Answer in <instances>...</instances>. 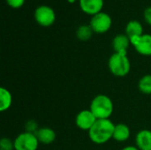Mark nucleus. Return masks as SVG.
I'll return each mask as SVG.
<instances>
[{
    "instance_id": "6",
    "label": "nucleus",
    "mask_w": 151,
    "mask_h": 150,
    "mask_svg": "<svg viewBox=\"0 0 151 150\" xmlns=\"http://www.w3.org/2000/svg\"><path fill=\"white\" fill-rule=\"evenodd\" d=\"M35 21L42 27H50L56 20V13L49 5H40L35 11Z\"/></svg>"
},
{
    "instance_id": "23",
    "label": "nucleus",
    "mask_w": 151,
    "mask_h": 150,
    "mask_svg": "<svg viewBox=\"0 0 151 150\" xmlns=\"http://www.w3.org/2000/svg\"><path fill=\"white\" fill-rule=\"evenodd\" d=\"M67 1H68V2H69L70 4H73V3H75V2H76L77 0H67Z\"/></svg>"
},
{
    "instance_id": "9",
    "label": "nucleus",
    "mask_w": 151,
    "mask_h": 150,
    "mask_svg": "<svg viewBox=\"0 0 151 150\" xmlns=\"http://www.w3.org/2000/svg\"><path fill=\"white\" fill-rule=\"evenodd\" d=\"M79 3L82 11L92 16L101 12L104 7V0H79Z\"/></svg>"
},
{
    "instance_id": "18",
    "label": "nucleus",
    "mask_w": 151,
    "mask_h": 150,
    "mask_svg": "<svg viewBox=\"0 0 151 150\" xmlns=\"http://www.w3.org/2000/svg\"><path fill=\"white\" fill-rule=\"evenodd\" d=\"M0 150H14V142L9 138H2L0 141Z\"/></svg>"
},
{
    "instance_id": "16",
    "label": "nucleus",
    "mask_w": 151,
    "mask_h": 150,
    "mask_svg": "<svg viewBox=\"0 0 151 150\" xmlns=\"http://www.w3.org/2000/svg\"><path fill=\"white\" fill-rule=\"evenodd\" d=\"M94 34L90 25H81L76 30V36L82 42L88 41Z\"/></svg>"
},
{
    "instance_id": "11",
    "label": "nucleus",
    "mask_w": 151,
    "mask_h": 150,
    "mask_svg": "<svg viewBox=\"0 0 151 150\" xmlns=\"http://www.w3.org/2000/svg\"><path fill=\"white\" fill-rule=\"evenodd\" d=\"M135 146L139 150H151V131L142 129L135 136Z\"/></svg>"
},
{
    "instance_id": "20",
    "label": "nucleus",
    "mask_w": 151,
    "mask_h": 150,
    "mask_svg": "<svg viewBox=\"0 0 151 150\" xmlns=\"http://www.w3.org/2000/svg\"><path fill=\"white\" fill-rule=\"evenodd\" d=\"M6 3L10 7L18 9V8H20L23 6L25 0H6Z\"/></svg>"
},
{
    "instance_id": "3",
    "label": "nucleus",
    "mask_w": 151,
    "mask_h": 150,
    "mask_svg": "<svg viewBox=\"0 0 151 150\" xmlns=\"http://www.w3.org/2000/svg\"><path fill=\"white\" fill-rule=\"evenodd\" d=\"M108 67L111 73L116 77H125L131 70V63L127 53L114 52L108 60Z\"/></svg>"
},
{
    "instance_id": "21",
    "label": "nucleus",
    "mask_w": 151,
    "mask_h": 150,
    "mask_svg": "<svg viewBox=\"0 0 151 150\" xmlns=\"http://www.w3.org/2000/svg\"><path fill=\"white\" fill-rule=\"evenodd\" d=\"M144 19L149 25L151 26V6L145 9V11H144Z\"/></svg>"
},
{
    "instance_id": "12",
    "label": "nucleus",
    "mask_w": 151,
    "mask_h": 150,
    "mask_svg": "<svg viewBox=\"0 0 151 150\" xmlns=\"http://www.w3.org/2000/svg\"><path fill=\"white\" fill-rule=\"evenodd\" d=\"M130 45V38L126 34H117L112 40V48L114 50V52L127 53V50Z\"/></svg>"
},
{
    "instance_id": "15",
    "label": "nucleus",
    "mask_w": 151,
    "mask_h": 150,
    "mask_svg": "<svg viewBox=\"0 0 151 150\" xmlns=\"http://www.w3.org/2000/svg\"><path fill=\"white\" fill-rule=\"evenodd\" d=\"M12 104V95L11 92L4 88H0V111H8Z\"/></svg>"
},
{
    "instance_id": "4",
    "label": "nucleus",
    "mask_w": 151,
    "mask_h": 150,
    "mask_svg": "<svg viewBox=\"0 0 151 150\" xmlns=\"http://www.w3.org/2000/svg\"><path fill=\"white\" fill-rule=\"evenodd\" d=\"M14 150H37L39 141L35 133L23 132L13 141Z\"/></svg>"
},
{
    "instance_id": "17",
    "label": "nucleus",
    "mask_w": 151,
    "mask_h": 150,
    "mask_svg": "<svg viewBox=\"0 0 151 150\" xmlns=\"http://www.w3.org/2000/svg\"><path fill=\"white\" fill-rule=\"evenodd\" d=\"M138 89L143 95H151V74H146L140 79Z\"/></svg>"
},
{
    "instance_id": "7",
    "label": "nucleus",
    "mask_w": 151,
    "mask_h": 150,
    "mask_svg": "<svg viewBox=\"0 0 151 150\" xmlns=\"http://www.w3.org/2000/svg\"><path fill=\"white\" fill-rule=\"evenodd\" d=\"M130 42L139 54L146 57L151 56V34H143L141 36L130 38Z\"/></svg>"
},
{
    "instance_id": "8",
    "label": "nucleus",
    "mask_w": 151,
    "mask_h": 150,
    "mask_svg": "<svg viewBox=\"0 0 151 150\" xmlns=\"http://www.w3.org/2000/svg\"><path fill=\"white\" fill-rule=\"evenodd\" d=\"M96 120L97 118L95 117V115L89 109L83 110L76 115L75 125L79 129L88 132L90 128L95 125Z\"/></svg>"
},
{
    "instance_id": "2",
    "label": "nucleus",
    "mask_w": 151,
    "mask_h": 150,
    "mask_svg": "<svg viewBox=\"0 0 151 150\" xmlns=\"http://www.w3.org/2000/svg\"><path fill=\"white\" fill-rule=\"evenodd\" d=\"M89 110L97 119H109L114 111V104L108 95L99 94L91 101Z\"/></svg>"
},
{
    "instance_id": "10",
    "label": "nucleus",
    "mask_w": 151,
    "mask_h": 150,
    "mask_svg": "<svg viewBox=\"0 0 151 150\" xmlns=\"http://www.w3.org/2000/svg\"><path fill=\"white\" fill-rule=\"evenodd\" d=\"M37 140L39 141V143L44 144V145H50L52 144L57 138V133L56 132L48 126H44V127H40L38 129V131L35 133Z\"/></svg>"
},
{
    "instance_id": "5",
    "label": "nucleus",
    "mask_w": 151,
    "mask_h": 150,
    "mask_svg": "<svg viewBox=\"0 0 151 150\" xmlns=\"http://www.w3.org/2000/svg\"><path fill=\"white\" fill-rule=\"evenodd\" d=\"M94 33L96 34H104L110 30L112 25V19L111 16L104 11H101L94 16L90 19L89 23Z\"/></svg>"
},
{
    "instance_id": "1",
    "label": "nucleus",
    "mask_w": 151,
    "mask_h": 150,
    "mask_svg": "<svg viewBox=\"0 0 151 150\" xmlns=\"http://www.w3.org/2000/svg\"><path fill=\"white\" fill-rule=\"evenodd\" d=\"M115 125L109 119H97L95 125L88 132L89 140L96 144L103 145L107 143L113 137Z\"/></svg>"
},
{
    "instance_id": "14",
    "label": "nucleus",
    "mask_w": 151,
    "mask_h": 150,
    "mask_svg": "<svg viewBox=\"0 0 151 150\" xmlns=\"http://www.w3.org/2000/svg\"><path fill=\"white\" fill-rule=\"evenodd\" d=\"M126 34L129 38L141 36L143 34V27L138 20H131L126 26Z\"/></svg>"
},
{
    "instance_id": "13",
    "label": "nucleus",
    "mask_w": 151,
    "mask_h": 150,
    "mask_svg": "<svg viewBox=\"0 0 151 150\" xmlns=\"http://www.w3.org/2000/svg\"><path fill=\"white\" fill-rule=\"evenodd\" d=\"M131 136V131L127 125L126 124H118L115 125V129L113 133L112 139L118 142H125Z\"/></svg>"
},
{
    "instance_id": "19",
    "label": "nucleus",
    "mask_w": 151,
    "mask_h": 150,
    "mask_svg": "<svg viewBox=\"0 0 151 150\" xmlns=\"http://www.w3.org/2000/svg\"><path fill=\"white\" fill-rule=\"evenodd\" d=\"M40 127L38 126V124L35 120H28L25 125V132H28L31 133H36Z\"/></svg>"
},
{
    "instance_id": "22",
    "label": "nucleus",
    "mask_w": 151,
    "mask_h": 150,
    "mask_svg": "<svg viewBox=\"0 0 151 150\" xmlns=\"http://www.w3.org/2000/svg\"><path fill=\"white\" fill-rule=\"evenodd\" d=\"M121 150H139L137 149L136 146H127L125 148H123Z\"/></svg>"
}]
</instances>
